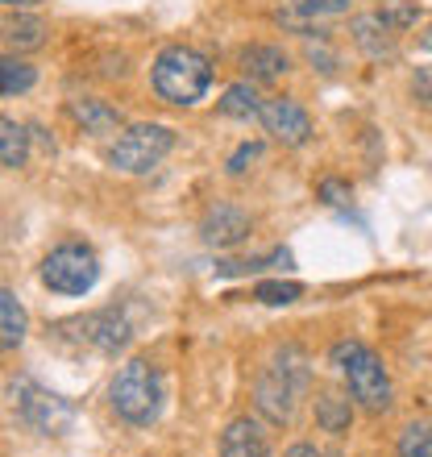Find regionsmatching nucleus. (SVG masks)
I'll return each mask as SVG.
<instances>
[{"instance_id": "nucleus-26", "label": "nucleus", "mask_w": 432, "mask_h": 457, "mask_svg": "<svg viewBox=\"0 0 432 457\" xmlns=\"http://www.w3.org/2000/svg\"><path fill=\"white\" fill-rule=\"evenodd\" d=\"M411 92H416V100H420V104H428V109H432V67H420V71H416Z\"/></svg>"}, {"instance_id": "nucleus-17", "label": "nucleus", "mask_w": 432, "mask_h": 457, "mask_svg": "<svg viewBox=\"0 0 432 457\" xmlns=\"http://www.w3.org/2000/svg\"><path fill=\"white\" fill-rule=\"evenodd\" d=\"M25 154H29V133L17 120H0V162L9 170H17L25 167Z\"/></svg>"}, {"instance_id": "nucleus-28", "label": "nucleus", "mask_w": 432, "mask_h": 457, "mask_svg": "<svg viewBox=\"0 0 432 457\" xmlns=\"http://www.w3.org/2000/svg\"><path fill=\"white\" fill-rule=\"evenodd\" d=\"M9 9H25V4H37V0H4Z\"/></svg>"}, {"instance_id": "nucleus-27", "label": "nucleus", "mask_w": 432, "mask_h": 457, "mask_svg": "<svg viewBox=\"0 0 432 457\" xmlns=\"http://www.w3.org/2000/svg\"><path fill=\"white\" fill-rule=\"evenodd\" d=\"M287 457H336V453H320V449H312V445H291Z\"/></svg>"}, {"instance_id": "nucleus-11", "label": "nucleus", "mask_w": 432, "mask_h": 457, "mask_svg": "<svg viewBox=\"0 0 432 457\" xmlns=\"http://www.w3.org/2000/svg\"><path fill=\"white\" fill-rule=\"evenodd\" d=\"M220 457H266V441L253 420H233L220 436Z\"/></svg>"}, {"instance_id": "nucleus-7", "label": "nucleus", "mask_w": 432, "mask_h": 457, "mask_svg": "<svg viewBox=\"0 0 432 457\" xmlns=\"http://www.w3.org/2000/svg\"><path fill=\"white\" fill-rule=\"evenodd\" d=\"M12 403H17V416H21V424H29L34 433H46V436H59L71 428V403L59 395H50L46 386L29 383V378H21V383H12Z\"/></svg>"}, {"instance_id": "nucleus-5", "label": "nucleus", "mask_w": 432, "mask_h": 457, "mask_svg": "<svg viewBox=\"0 0 432 457\" xmlns=\"http://www.w3.org/2000/svg\"><path fill=\"white\" fill-rule=\"evenodd\" d=\"M170 145H175V133L167 125H129L108 145V162L117 170H129V175H145L170 154Z\"/></svg>"}, {"instance_id": "nucleus-19", "label": "nucleus", "mask_w": 432, "mask_h": 457, "mask_svg": "<svg viewBox=\"0 0 432 457\" xmlns=\"http://www.w3.org/2000/svg\"><path fill=\"white\" fill-rule=\"evenodd\" d=\"M42 34H46V25L37 21V17H9V21H4V42L17 50L42 46Z\"/></svg>"}, {"instance_id": "nucleus-12", "label": "nucleus", "mask_w": 432, "mask_h": 457, "mask_svg": "<svg viewBox=\"0 0 432 457\" xmlns=\"http://www.w3.org/2000/svg\"><path fill=\"white\" fill-rule=\"evenodd\" d=\"M241 67L253 75V79H262V84H275L287 75V54L278 46H245L241 50Z\"/></svg>"}, {"instance_id": "nucleus-21", "label": "nucleus", "mask_w": 432, "mask_h": 457, "mask_svg": "<svg viewBox=\"0 0 432 457\" xmlns=\"http://www.w3.org/2000/svg\"><path fill=\"white\" fill-rule=\"evenodd\" d=\"M399 457H432V420H416L399 436Z\"/></svg>"}, {"instance_id": "nucleus-2", "label": "nucleus", "mask_w": 432, "mask_h": 457, "mask_svg": "<svg viewBox=\"0 0 432 457\" xmlns=\"http://www.w3.org/2000/svg\"><path fill=\"white\" fill-rule=\"evenodd\" d=\"M208 84H212V67L200 50L192 46H167L162 54L154 59V92L167 104H195V100H204Z\"/></svg>"}, {"instance_id": "nucleus-22", "label": "nucleus", "mask_w": 432, "mask_h": 457, "mask_svg": "<svg viewBox=\"0 0 432 457\" xmlns=\"http://www.w3.org/2000/svg\"><path fill=\"white\" fill-rule=\"evenodd\" d=\"M303 295L300 283H283V278H266V283H258V291H253V300L270 303V308H283V303H295Z\"/></svg>"}, {"instance_id": "nucleus-25", "label": "nucleus", "mask_w": 432, "mask_h": 457, "mask_svg": "<svg viewBox=\"0 0 432 457\" xmlns=\"http://www.w3.org/2000/svg\"><path fill=\"white\" fill-rule=\"evenodd\" d=\"M320 200H324V204H349V183L324 179V183H320Z\"/></svg>"}, {"instance_id": "nucleus-18", "label": "nucleus", "mask_w": 432, "mask_h": 457, "mask_svg": "<svg viewBox=\"0 0 432 457\" xmlns=\"http://www.w3.org/2000/svg\"><path fill=\"white\" fill-rule=\"evenodd\" d=\"M349 399H341V395H316V424H320L324 433H345L349 428Z\"/></svg>"}, {"instance_id": "nucleus-8", "label": "nucleus", "mask_w": 432, "mask_h": 457, "mask_svg": "<svg viewBox=\"0 0 432 457\" xmlns=\"http://www.w3.org/2000/svg\"><path fill=\"white\" fill-rule=\"evenodd\" d=\"M262 129L283 145H303L312 137V117L295 100H266L262 104Z\"/></svg>"}, {"instance_id": "nucleus-9", "label": "nucleus", "mask_w": 432, "mask_h": 457, "mask_svg": "<svg viewBox=\"0 0 432 457\" xmlns=\"http://www.w3.org/2000/svg\"><path fill=\"white\" fill-rule=\"evenodd\" d=\"M200 237H204L208 245H216V250H228V245H237V241L250 237V217L233 204H216L204 217V225H200Z\"/></svg>"}, {"instance_id": "nucleus-29", "label": "nucleus", "mask_w": 432, "mask_h": 457, "mask_svg": "<svg viewBox=\"0 0 432 457\" xmlns=\"http://www.w3.org/2000/svg\"><path fill=\"white\" fill-rule=\"evenodd\" d=\"M424 46H428V50H432V29H428V34H424Z\"/></svg>"}, {"instance_id": "nucleus-3", "label": "nucleus", "mask_w": 432, "mask_h": 457, "mask_svg": "<svg viewBox=\"0 0 432 457\" xmlns=\"http://www.w3.org/2000/svg\"><path fill=\"white\" fill-rule=\"evenodd\" d=\"M108 395H112V411L120 420L133 424V428H145L162 411V378H158V370L145 358H133L117 370Z\"/></svg>"}, {"instance_id": "nucleus-15", "label": "nucleus", "mask_w": 432, "mask_h": 457, "mask_svg": "<svg viewBox=\"0 0 432 457\" xmlns=\"http://www.w3.org/2000/svg\"><path fill=\"white\" fill-rule=\"evenodd\" d=\"M71 117L79 120L87 133H108V129H117V125H120V112L108 109L104 100H75Z\"/></svg>"}, {"instance_id": "nucleus-20", "label": "nucleus", "mask_w": 432, "mask_h": 457, "mask_svg": "<svg viewBox=\"0 0 432 457\" xmlns=\"http://www.w3.org/2000/svg\"><path fill=\"white\" fill-rule=\"evenodd\" d=\"M34 79H37V71L29 67V62H17V59L0 62V92H4V96H21V92H29Z\"/></svg>"}, {"instance_id": "nucleus-6", "label": "nucleus", "mask_w": 432, "mask_h": 457, "mask_svg": "<svg viewBox=\"0 0 432 457\" xmlns=\"http://www.w3.org/2000/svg\"><path fill=\"white\" fill-rule=\"evenodd\" d=\"M100 278V262L87 245H59L46 253L42 262V283L59 295H84Z\"/></svg>"}, {"instance_id": "nucleus-23", "label": "nucleus", "mask_w": 432, "mask_h": 457, "mask_svg": "<svg viewBox=\"0 0 432 457\" xmlns=\"http://www.w3.org/2000/svg\"><path fill=\"white\" fill-rule=\"evenodd\" d=\"M258 158H262V142H245L237 154L228 158V175H245L250 162H258Z\"/></svg>"}, {"instance_id": "nucleus-24", "label": "nucleus", "mask_w": 432, "mask_h": 457, "mask_svg": "<svg viewBox=\"0 0 432 457\" xmlns=\"http://www.w3.org/2000/svg\"><path fill=\"white\" fill-rule=\"evenodd\" d=\"M295 9H303V12H320V17H328V12H345V4L349 0H291Z\"/></svg>"}, {"instance_id": "nucleus-13", "label": "nucleus", "mask_w": 432, "mask_h": 457, "mask_svg": "<svg viewBox=\"0 0 432 457\" xmlns=\"http://www.w3.org/2000/svg\"><path fill=\"white\" fill-rule=\"evenodd\" d=\"M391 29H395V25L386 21V17H358V21H353V37H358V46L361 50H370L374 59H378V54H391Z\"/></svg>"}, {"instance_id": "nucleus-1", "label": "nucleus", "mask_w": 432, "mask_h": 457, "mask_svg": "<svg viewBox=\"0 0 432 457\" xmlns=\"http://www.w3.org/2000/svg\"><path fill=\"white\" fill-rule=\"evenodd\" d=\"M303 386H308V361H303L300 349L287 345L270 366H266L258 386H253L258 411H262L270 424H287L291 416H295V403H300Z\"/></svg>"}, {"instance_id": "nucleus-16", "label": "nucleus", "mask_w": 432, "mask_h": 457, "mask_svg": "<svg viewBox=\"0 0 432 457\" xmlns=\"http://www.w3.org/2000/svg\"><path fill=\"white\" fill-rule=\"evenodd\" d=\"M220 112H225V117H237V120L262 117V100H258V92H253L250 84H228L225 96H220Z\"/></svg>"}, {"instance_id": "nucleus-4", "label": "nucleus", "mask_w": 432, "mask_h": 457, "mask_svg": "<svg viewBox=\"0 0 432 457\" xmlns=\"http://www.w3.org/2000/svg\"><path fill=\"white\" fill-rule=\"evenodd\" d=\"M333 366H341L349 395L358 399L366 411L391 408V378H386V370H383V358H378L370 345H361V341H336Z\"/></svg>"}, {"instance_id": "nucleus-10", "label": "nucleus", "mask_w": 432, "mask_h": 457, "mask_svg": "<svg viewBox=\"0 0 432 457\" xmlns=\"http://www.w3.org/2000/svg\"><path fill=\"white\" fill-rule=\"evenodd\" d=\"M84 337L92 341L96 349L104 353H117V349L129 345V320L117 312V308H108V312H96L84 320Z\"/></svg>"}, {"instance_id": "nucleus-14", "label": "nucleus", "mask_w": 432, "mask_h": 457, "mask_svg": "<svg viewBox=\"0 0 432 457\" xmlns=\"http://www.w3.org/2000/svg\"><path fill=\"white\" fill-rule=\"evenodd\" d=\"M21 341H25V312H21V303H17V295L4 287L0 291V345L17 349Z\"/></svg>"}]
</instances>
